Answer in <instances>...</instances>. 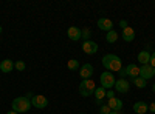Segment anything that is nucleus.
Masks as SVG:
<instances>
[{
  "instance_id": "1",
  "label": "nucleus",
  "mask_w": 155,
  "mask_h": 114,
  "mask_svg": "<svg viewBox=\"0 0 155 114\" xmlns=\"http://www.w3.org/2000/svg\"><path fill=\"white\" fill-rule=\"evenodd\" d=\"M102 66H104L107 71L110 72H118L121 68H123V63H121V59L115 54H106L102 57Z\"/></svg>"
},
{
  "instance_id": "2",
  "label": "nucleus",
  "mask_w": 155,
  "mask_h": 114,
  "mask_svg": "<svg viewBox=\"0 0 155 114\" xmlns=\"http://www.w3.org/2000/svg\"><path fill=\"white\" fill-rule=\"evenodd\" d=\"M11 108H12V111H16L19 114H25V112H28L30 108H31V100L27 99L25 96L16 97L14 100H12V103H11Z\"/></svg>"
},
{
  "instance_id": "3",
  "label": "nucleus",
  "mask_w": 155,
  "mask_h": 114,
  "mask_svg": "<svg viewBox=\"0 0 155 114\" xmlns=\"http://www.w3.org/2000/svg\"><path fill=\"white\" fill-rule=\"evenodd\" d=\"M96 90V85L92 79H85L79 83V86H78V91H79V94L82 97H90Z\"/></svg>"
},
{
  "instance_id": "4",
  "label": "nucleus",
  "mask_w": 155,
  "mask_h": 114,
  "mask_svg": "<svg viewBox=\"0 0 155 114\" xmlns=\"http://www.w3.org/2000/svg\"><path fill=\"white\" fill-rule=\"evenodd\" d=\"M99 80H101V86L106 88V90H112V88L115 86V82H116L115 80V75L110 71H104V72H102Z\"/></svg>"
},
{
  "instance_id": "5",
  "label": "nucleus",
  "mask_w": 155,
  "mask_h": 114,
  "mask_svg": "<svg viewBox=\"0 0 155 114\" xmlns=\"http://www.w3.org/2000/svg\"><path fill=\"white\" fill-rule=\"evenodd\" d=\"M98 49H99V46H98V43L93 42V40L82 42V51H84L85 54H96Z\"/></svg>"
},
{
  "instance_id": "6",
  "label": "nucleus",
  "mask_w": 155,
  "mask_h": 114,
  "mask_svg": "<svg viewBox=\"0 0 155 114\" xmlns=\"http://www.w3.org/2000/svg\"><path fill=\"white\" fill-rule=\"evenodd\" d=\"M67 35H68L70 40L78 42V40H81V37H82V31H81V28H78V26H70L67 29Z\"/></svg>"
},
{
  "instance_id": "7",
  "label": "nucleus",
  "mask_w": 155,
  "mask_h": 114,
  "mask_svg": "<svg viewBox=\"0 0 155 114\" xmlns=\"http://www.w3.org/2000/svg\"><path fill=\"white\" fill-rule=\"evenodd\" d=\"M92 74H93V66L90 65V63H84V65H81V68H79V75L82 77V80L92 79Z\"/></svg>"
},
{
  "instance_id": "8",
  "label": "nucleus",
  "mask_w": 155,
  "mask_h": 114,
  "mask_svg": "<svg viewBox=\"0 0 155 114\" xmlns=\"http://www.w3.org/2000/svg\"><path fill=\"white\" fill-rule=\"evenodd\" d=\"M31 105L34 106V108H45L47 105H48V99L45 97V96H34L33 99H31Z\"/></svg>"
},
{
  "instance_id": "9",
  "label": "nucleus",
  "mask_w": 155,
  "mask_h": 114,
  "mask_svg": "<svg viewBox=\"0 0 155 114\" xmlns=\"http://www.w3.org/2000/svg\"><path fill=\"white\" fill-rule=\"evenodd\" d=\"M98 28L102 29V31H106V32H109V31L113 29V22L110 19H107V17H101L98 20Z\"/></svg>"
},
{
  "instance_id": "10",
  "label": "nucleus",
  "mask_w": 155,
  "mask_h": 114,
  "mask_svg": "<svg viewBox=\"0 0 155 114\" xmlns=\"http://www.w3.org/2000/svg\"><path fill=\"white\" fill-rule=\"evenodd\" d=\"M115 91H118V93H121V94H124V93H127L129 91V88H130V85H129V82L126 80V79H118L115 82Z\"/></svg>"
},
{
  "instance_id": "11",
  "label": "nucleus",
  "mask_w": 155,
  "mask_h": 114,
  "mask_svg": "<svg viewBox=\"0 0 155 114\" xmlns=\"http://www.w3.org/2000/svg\"><path fill=\"white\" fill-rule=\"evenodd\" d=\"M107 105H109V108L112 111H121L123 109V100L113 97V99H109L107 100Z\"/></svg>"
},
{
  "instance_id": "12",
  "label": "nucleus",
  "mask_w": 155,
  "mask_h": 114,
  "mask_svg": "<svg viewBox=\"0 0 155 114\" xmlns=\"http://www.w3.org/2000/svg\"><path fill=\"white\" fill-rule=\"evenodd\" d=\"M140 77H143L144 80L152 79V77H153L152 66H150V65H141V66H140Z\"/></svg>"
},
{
  "instance_id": "13",
  "label": "nucleus",
  "mask_w": 155,
  "mask_h": 114,
  "mask_svg": "<svg viewBox=\"0 0 155 114\" xmlns=\"http://www.w3.org/2000/svg\"><path fill=\"white\" fill-rule=\"evenodd\" d=\"M14 69V62L11 59H5L3 62H0V71L2 72H11Z\"/></svg>"
},
{
  "instance_id": "14",
  "label": "nucleus",
  "mask_w": 155,
  "mask_h": 114,
  "mask_svg": "<svg viewBox=\"0 0 155 114\" xmlns=\"http://www.w3.org/2000/svg\"><path fill=\"white\" fill-rule=\"evenodd\" d=\"M149 111V105L146 102H135L134 103V112L137 114H146Z\"/></svg>"
},
{
  "instance_id": "15",
  "label": "nucleus",
  "mask_w": 155,
  "mask_h": 114,
  "mask_svg": "<svg viewBox=\"0 0 155 114\" xmlns=\"http://www.w3.org/2000/svg\"><path fill=\"white\" fill-rule=\"evenodd\" d=\"M106 93L107 90L106 88H102V86H96V90H95V97H96V103L98 105H102V99H106Z\"/></svg>"
},
{
  "instance_id": "16",
  "label": "nucleus",
  "mask_w": 155,
  "mask_h": 114,
  "mask_svg": "<svg viewBox=\"0 0 155 114\" xmlns=\"http://www.w3.org/2000/svg\"><path fill=\"white\" fill-rule=\"evenodd\" d=\"M126 71H127V75H129V77H132V79H135V77H138V75H140V66H137L135 63L127 65L126 66Z\"/></svg>"
},
{
  "instance_id": "17",
  "label": "nucleus",
  "mask_w": 155,
  "mask_h": 114,
  "mask_svg": "<svg viewBox=\"0 0 155 114\" xmlns=\"http://www.w3.org/2000/svg\"><path fill=\"white\" fill-rule=\"evenodd\" d=\"M123 39H124V42H134L135 40V31H134V28L127 26L126 29H123Z\"/></svg>"
},
{
  "instance_id": "18",
  "label": "nucleus",
  "mask_w": 155,
  "mask_h": 114,
  "mask_svg": "<svg viewBox=\"0 0 155 114\" xmlns=\"http://www.w3.org/2000/svg\"><path fill=\"white\" fill-rule=\"evenodd\" d=\"M138 62L141 63V65H149V62H150V53L147 51V49L138 53Z\"/></svg>"
},
{
  "instance_id": "19",
  "label": "nucleus",
  "mask_w": 155,
  "mask_h": 114,
  "mask_svg": "<svg viewBox=\"0 0 155 114\" xmlns=\"http://www.w3.org/2000/svg\"><path fill=\"white\" fill-rule=\"evenodd\" d=\"M106 40H107L109 43H115L116 40H118V32H116L115 29L109 31V32H107V35H106Z\"/></svg>"
},
{
  "instance_id": "20",
  "label": "nucleus",
  "mask_w": 155,
  "mask_h": 114,
  "mask_svg": "<svg viewBox=\"0 0 155 114\" xmlns=\"http://www.w3.org/2000/svg\"><path fill=\"white\" fill-rule=\"evenodd\" d=\"M67 66H68V69L70 71H78L81 68V65H79V62H78L76 59H71V60H68V63H67Z\"/></svg>"
},
{
  "instance_id": "21",
  "label": "nucleus",
  "mask_w": 155,
  "mask_h": 114,
  "mask_svg": "<svg viewBox=\"0 0 155 114\" xmlns=\"http://www.w3.org/2000/svg\"><path fill=\"white\" fill-rule=\"evenodd\" d=\"M81 31H82V37H81V40L88 42V40H90V35H92V29H90V28H84V29H81Z\"/></svg>"
},
{
  "instance_id": "22",
  "label": "nucleus",
  "mask_w": 155,
  "mask_h": 114,
  "mask_svg": "<svg viewBox=\"0 0 155 114\" xmlns=\"http://www.w3.org/2000/svg\"><path fill=\"white\" fill-rule=\"evenodd\" d=\"M134 80V83L138 86V88H146V82L147 80H144L143 77H140V75H138V77H135V79H132Z\"/></svg>"
},
{
  "instance_id": "23",
  "label": "nucleus",
  "mask_w": 155,
  "mask_h": 114,
  "mask_svg": "<svg viewBox=\"0 0 155 114\" xmlns=\"http://www.w3.org/2000/svg\"><path fill=\"white\" fill-rule=\"evenodd\" d=\"M14 68H16L17 71H25V62H23V60L14 62Z\"/></svg>"
},
{
  "instance_id": "24",
  "label": "nucleus",
  "mask_w": 155,
  "mask_h": 114,
  "mask_svg": "<svg viewBox=\"0 0 155 114\" xmlns=\"http://www.w3.org/2000/svg\"><path fill=\"white\" fill-rule=\"evenodd\" d=\"M110 108H109V105H101V108H99V114H110Z\"/></svg>"
},
{
  "instance_id": "25",
  "label": "nucleus",
  "mask_w": 155,
  "mask_h": 114,
  "mask_svg": "<svg viewBox=\"0 0 155 114\" xmlns=\"http://www.w3.org/2000/svg\"><path fill=\"white\" fill-rule=\"evenodd\" d=\"M118 74H120V79H126V77H127V71H126V68H121V69L118 71Z\"/></svg>"
},
{
  "instance_id": "26",
  "label": "nucleus",
  "mask_w": 155,
  "mask_h": 114,
  "mask_svg": "<svg viewBox=\"0 0 155 114\" xmlns=\"http://www.w3.org/2000/svg\"><path fill=\"white\" fill-rule=\"evenodd\" d=\"M149 65H150L152 68H155V51L150 54V62H149Z\"/></svg>"
},
{
  "instance_id": "27",
  "label": "nucleus",
  "mask_w": 155,
  "mask_h": 114,
  "mask_svg": "<svg viewBox=\"0 0 155 114\" xmlns=\"http://www.w3.org/2000/svg\"><path fill=\"white\" fill-rule=\"evenodd\" d=\"M106 97H107V100H109V99H113V97H115V93H113L112 90H107V93H106Z\"/></svg>"
},
{
  "instance_id": "28",
  "label": "nucleus",
  "mask_w": 155,
  "mask_h": 114,
  "mask_svg": "<svg viewBox=\"0 0 155 114\" xmlns=\"http://www.w3.org/2000/svg\"><path fill=\"white\" fill-rule=\"evenodd\" d=\"M120 26H121L123 29H126V28L129 26V23H127L126 20H120Z\"/></svg>"
},
{
  "instance_id": "29",
  "label": "nucleus",
  "mask_w": 155,
  "mask_h": 114,
  "mask_svg": "<svg viewBox=\"0 0 155 114\" xmlns=\"http://www.w3.org/2000/svg\"><path fill=\"white\" fill-rule=\"evenodd\" d=\"M149 111H150V112H155V102L149 103Z\"/></svg>"
},
{
  "instance_id": "30",
  "label": "nucleus",
  "mask_w": 155,
  "mask_h": 114,
  "mask_svg": "<svg viewBox=\"0 0 155 114\" xmlns=\"http://www.w3.org/2000/svg\"><path fill=\"white\" fill-rule=\"evenodd\" d=\"M25 97H27V99H30V100H31V99L34 97V94H33V93H28V94H27V96H25Z\"/></svg>"
},
{
  "instance_id": "31",
  "label": "nucleus",
  "mask_w": 155,
  "mask_h": 114,
  "mask_svg": "<svg viewBox=\"0 0 155 114\" xmlns=\"http://www.w3.org/2000/svg\"><path fill=\"white\" fill-rule=\"evenodd\" d=\"M110 114H121V111H110Z\"/></svg>"
},
{
  "instance_id": "32",
  "label": "nucleus",
  "mask_w": 155,
  "mask_h": 114,
  "mask_svg": "<svg viewBox=\"0 0 155 114\" xmlns=\"http://www.w3.org/2000/svg\"><path fill=\"white\" fill-rule=\"evenodd\" d=\"M6 114H19V112H16V111H8Z\"/></svg>"
},
{
  "instance_id": "33",
  "label": "nucleus",
  "mask_w": 155,
  "mask_h": 114,
  "mask_svg": "<svg viewBox=\"0 0 155 114\" xmlns=\"http://www.w3.org/2000/svg\"><path fill=\"white\" fill-rule=\"evenodd\" d=\"M152 91H153V93H155V83H153V85H152Z\"/></svg>"
},
{
  "instance_id": "34",
  "label": "nucleus",
  "mask_w": 155,
  "mask_h": 114,
  "mask_svg": "<svg viewBox=\"0 0 155 114\" xmlns=\"http://www.w3.org/2000/svg\"><path fill=\"white\" fill-rule=\"evenodd\" d=\"M152 74H153V75H155V68H152Z\"/></svg>"
},
{
  "instance_id": "35",
  "label": "nucleus",
  "mask_w": 155,
  "mask_h": 114,
  "mask_svg": "<svg viewBox=\"0 0 155 114\" xmlns=\"http://www.w3.org/2000/svg\"><path fill=\"white\" fill-rule=\"evenodd\" d=\"M2 31H3V29H2V25H0V34H2Z\"/></svg>"
},
{
  "instance_id": "36",
  "label": "nucleus",
  "mask_w": 155,
  "mask_h": 114,
  "mask_svg": "<svg viewBox=\"0 0 155 114\" xmlns=\"http://www.w3.org/2000/svg\"><path fill=\"white\" fill-rule=\"evenodd\" d=\"M81 114H84V112H81Z\"/></svg>"
}]
</instances>
